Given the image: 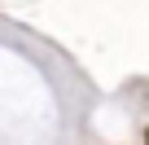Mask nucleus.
I'll return each mask as SVG.
<instances>
[{"mask_svg":"<svg viewBox=\"0 0 149 145\" xmlns=\"http://www.w3.org/2000/svg\"><path fill=\"white\" fill-rule=\"evenodd\" d=\"M145 145H149V127H145Z\"/></svg>","mask_w":149,"mask_h":145,"instance_id":"f257e3e1","label":"nucleus"}]
</instances>
